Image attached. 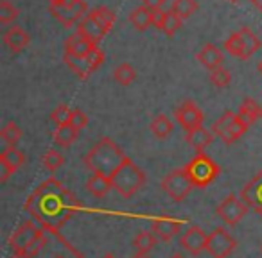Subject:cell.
Listing matches in <instances>:
<instances>
[{"label":"cell","instance_id":"45","mask_svg":"<svg viewBox=\"0 0 262 258\" xmlns=\"http://www.w3.org/2000/svg\"><path fill=\"white\" fill-rule=\"evenodd\" d=\"M257 70L260 72V76H262V61H258V65H257Z\"/></svg>","mask_w":262,"mask_h":258},{"label":"cell","instance_id":"50","mask_svg":"<svg viewBox=\"0 0 262 258\" xmlns=\"http://www.w3.org/2000/svg\"><path fill=\"white\" fill-rule=\"evenodd\" d=\"M104 258H113V256H112V254H106V256H104Z\"/></svg>","mask_w":262,"mask_h":258},{"label":"cell","instance_id":"13","mask_svg":"<svg viewBox=\"0 0 262 258\" xmlns=\"http://www.w3.org/2000/svg\"><path fill=\"white\" fill-rule=\"evenodd\" d=\"M207 239L208 235L198 226H190L182 237H180V246L185 251H189L190 254H200L201 251H205L207 247Z\"/></svg>","mask_w":262,"mask_h":258},{"label":"cell","instance_id":"28","mask_svg":"<svg viewBox=\"0 0 262 258\" xmlns=\"http://www.w3.org/2000/svg\"><path fill=\"white\" fill-rule=\"evenodd\" d=\"M157 239L158 237L155 235L153 231H140L139 235L135 237V240H133V246H135L139 254H147L155 247Z\"/></svg>","mask_w":262,"mask_h":258},{"label":"cell","instance_id":"16","mask_svg":"<svg viewBox=\"0 0 262 258\" xmlns=\"http://www.w3.org/2000/svg\"><path fill=\"white\" fill-rule=\"evenodd\" d=\"M196 58H198V61H200L205 68L210 70V72L215 68H219V66H223V61H225L223 51L219 47H215L214 43H205L203 49L198 52Z\"/></svg>","mask_w":262,"mask_h":258},{"label":"cell","instance_id":"42","mask_svg":"<svg viewBox=\"0 0 262 258\" xmlns=\"http://www.w3.org/2000/svg\"><path fill=\"white\" fill-rule=\"evenodd\" d=\"M11 174H13L11 167H9V165H6L4 161H0V181L6 183V181H8V178H9Z\"/></svg>","mask_w":262,"mask_h":258},{"label":"cell","instance_id":"26","mask_svg":"<svg viewBox=\"0 0 262 258\" xmlns=\"http://www.w3.org/2000/svg\"><path fill=\"white\" fill-rule=\"evenodd\" d=\"M149 129H151V133L157 136V138L164 140L172 133V122H171V119H169L167 115H162V113H160V115H157L153 120H151Z\"/></svg>","mask_w":262,"mask_h":258},{"label":"cell","instance_id":"33","mask_svg":"<svg viewBox=\"0 0 262 258\" xmlns=\"http://www.w3.org/2000/svg\"><path fill=\"white\" fill-rule=\"evenodd\" d=\"M225 51L228 52L230 56H233V58H239L243 59V41H241V34L239 31L237 33H232L228 38L225 40Z\"/></svg>","mask_w":262,"mask_h":258},{"label":"cell","instance_id":"38","mask_svg":"<svg viewBox=\"0 0 262 258\" xmlns=\"http://www.w3.org/2000/svg\"><path fill=\"white\" fill-rule=\"evenodd\" d=\"M84 59H86V63H88V66H90L92 72H95V70L102 65V61H104V52L101 51V47H99V45H94V47H92V51L84 56Z\"/></svg>","mask_w":262,"mask_h":258},{"label":"cell","instance_id":"29","mask_svg":"<svg viewBox=\"0 0 262 258\" xmlns=\"http://www.w3.org/2000/svg\"><path fill=\"white\" fill-rule=\"evenodd\" d=\"M113 79L119 84H122V86H127V84H131L137 79V72H135V68H133V65H129V63H120V65L113 70Z\"/></svg>","mask_w":262,"mask_h":258},{"label":"cell","instance_id":"20","mask_svg":"<svg viewBox=\"0 0 262 258\" xmlns=\"http://www.w3.org/2000/svg\"><path fill=\"white\" fill-rule=\"evenodd\" d=\"M127 20L137 31H146L153 26V9L146 8V6H139L137 9L131 11Z\"/></svg>","mask_w":262,"mask_h":258},{"label":"cell","instance_id":"3","mask_svg":"<svg viewBox=\"0 0 262 258\" xmlns=\"http://www.w3.org/2000/svg\"><path fill=\"white\" fill-rule=\"evenodd\" d=\"M47 242V237L41 228H38L33 221H24L18 228L9 237V247L13 249L15 256L18 258H33L41 251Z\"/></svg>","mask_w":262,"mask_h":258},{"label":"cell","instance_id":"32","mask_svg":"<svg viewBox=\"0 0 262 258\" xmlns=\"http://www.w3.org/2000/svg\"><path fill=\"white\" fill-rule=\"evenodd\" d=\"M0 136H2V140H4V142L8 144L9 147H15L16 144L20 142V138H22V129H20L18 124L8 122L4 127H2Z\"/></svg>","mask_w":262,"mask_h":258},{"label":"cell","instance_id":"46","mask_svg":"<svg viewBox=\"0 0 262 258\" xmlns=\"http://www.w3.org/2000/svg\"><path fill=\"white\" fill-rule=\"evenodd\" d=\"M58 2H59V0H49V4H51V6H56Z\"/></svg>","mask_w":262,"mask_h":258},{"label":"cell","instance_id":"17","mask_svg":"<svg viewBox=\"0 0 262 258\" xmlns=\"http://www.w3.org/2000/svg\"><path fill=\"white\" fill-rule=\"evenodd\" d=\"M92 47H94V43L86 36H83L79 31H74L65 40V54L70 56H81V58H84L92 51Z\"/></svg>","mask_w":262,"mask_h":258},{"label":"cell","instance_id":"25","mask_svg":"<svg viewBox=\"0 0 262 258\" xmlns=\"http://www.w3.org/2000/svg\"><path fill=\"white\" fill-rule=\"evenodd\" d=\"M63 61L67 63L70 70L76 74L79 79H86L88 76L92 74L90 66H88L86 59L81 58V56H70V54H63Z\"/></svg>","mask_w":262,"mask_h":258},{"label":"cell","instance_id":"34","mask_svg":"<svg viewBox=\"0 0 262 258\" xmlns=\"http://www.w3.org/2000/svg\"><path fill=\"white\" fill-rule=\"evenodd\" d=\"M41 163H43L45 169H49L51 172H54V171H58L63 163H65V158H63V154L59 153V151L49 149L47 153L43 154V158H41Z\"/></svg>","mask_w":262,"mask_h":258},{"label":"cell","instance_id":"9","mask_svg":"<svg viewBox=\"0 0 262 258\" xmlns=\"http://www.w3.org/2000/svg\"><path fill=\"white\" fill-rule=\"evenodd\" d=\"M174 119L189 133L192 129H196V127L203 126L205 113L201 111V108L194 101H185L174 109Z\"/></svg>","mask_w":262,"mask_h":258},{"label":"cell","instance_id":"6","mask_svg":"<svg viewBox=\"0 0 262 258\" xmlns=\"http://www.w3.org/2000/svg\"><path fill=\"white\" fill-rule=\"evenodd\" d=\"M246 131H248V126L237 116V113H232V111H225L215 120L214 126H212V133H214L215 136H219L226 146H230V144H233L235 140H239Z\"/></svg>","mask_w":262,"mask_h":258},{"label":"cell","instance_id":"5","mask_svg":"<svg viewBox=\"0 0 262 258\" xmlns=\"http://www.w3.org/2000/svg\"><path fill=\"white\" fill-rule=\"evenodd\" d=\"M183 169L187 171L189 178L192 179L196 189H207L217 178L219 172H221L219 165L212 158H208L205 153H198Z\"/></svg>","mask_w":262,"mask_h":258},{"label":"cell","instance_id":"21","mask_svg":"<svg viewBox=\"0 0 262 258\" xmlns=\"http://www.w3.org/2000/svg\"><path fill=\"white\" fill-rule=\"evenodd\" d=\"M260 115H262V108L251 97L244 99L239 106V111H237V116H239V119L243 120L248 127H250Z\"/></svg>","mask_w":262,"mask_h":258},{"label":"cell","instance_id":"39","mask_svg":"<svg viewBox=\"0 0 262 258\" xmlns=\"http://www.w3.org/2000/svg\"><path fill=\"white\" fill-rule=\"evenodd\" d=\"M51 116L58 126H65V124H70V119H72V109H70L67 104H59L58 108L52 111Z\"/></svg>","mask_w":262,"mask_h":258},{"label":"cell","instance_id":"14","mask_svg":"<svg viewBox=\"0 0 262 258\" xmlns=\"http://www.w3.org/2000/svg\"><path fill=\"white\" fill-rule=\"evenodd\" d=\"M2 41H4V45L13 52V54H18V52H22L24 49L31 43V38L20 26H11L4 31Z\"/></svg>","mask_w":262,"mask_h":258},{"label":"cell","instance_id":"12","mask_svg":"<svg viewBox=\"0 0 262 258\" xmlns=\"http://www.w3.org/2000/svg\"><path fill=\"white\" fill-rule=\"evenodd\" d=\"M241 199L244 204H248V208L262 215V171L244 185V189L241 190Z\"/></svg>","mask_w":262,"mask_h":258},{"label":"cell","instance_id":"49","mask_svg":"<svg viewBox=\"0 0 262 258\" xmlns=\"http://www.w3.org/2000/svg\"><path fill=\"white\" fill-rule=\"evenodd\" d=\"M228 2H233V4H237V2H239V0H228Z\"/></svg>","mask_w":262,"mask_h":258},{"label":"cell","instance_id":"22","mask_svg":"<svg viewBox=\"0 0 262 258\" xmlns=\"http://www.w3.org/2000/svg\"><path fill=\"white\" fill-rule=\"evenodd\" d=\"M239 34H241V41H243V59H250L260 49L262 41L255 36V33L250 27H241Z\"/></svg>","mask_w":262,"mask_h":258},{"label":"cell","instance_id":"43","mask_svg":"<svg viewBox=\"0 0 262 258\" xmlns=\"http://www.w3.org/2000/svg\"><path fill=\"white\" fill-rule=\"evenodd\" d=\"M165 0H142V6H146V8H149V9H160V6L164 4Z\"/></svg>","mask_w":262,"mask_h":258},{"label":"cell","instance_id":"7","mask_svg":"<svg viewBox=\"0 0 262 258\" xmlns=\"http://www.w3.org/2000/svg\"><path fill=\"white\" fill-rule=\"evenodd\" d=\"M162 190L171 197L172 201L180 203L190 194V190L194 189L192 179L189 178L185 169H174L172 172H169L164 179H162Z\"/></svg>","mask_w":262,"mask_h":258},{"label":"cell","instance_id":"19","mask_svg":"<svg viewBox=\"0 0 262 258\" xmlns=\"http://www.w3.org/2000/svg\"><path fill=\"white\" fill-rule=\"evenodd\" d=\"M214 136L215 135L210 131V129H207V127L200 126V127H196V129H192V131L187 133L185 140L190 144V146L194 147V149L198 151V153H203V151L207 149V147L212 144Z\"/></svg>","mask_w":262,"mask_h":258},{"label":"cell","instance_id":"15","mask_svg":"<svg viewBox=\"0 0 262 258\" xmlns=\"http://www.w3.org/2000/svg\"><path fill=\"white\" fill-rule=\"evenodd\" d=\"M153 233L158 237L160 240H172L180 231H182V222L174 221V219H169V217H160V219H153Z\"/></svg>","mask_w":262,"mask_h":258},{"label":"cell","instance_id":"24","mask_svg":"<svg viewBox=\"0 0 262 258\" xmlns=\"http://www.w3.org/2000/svg\"><path fill=\"white\" fill-rule=\"evenodd\" d=\"M86 186L95 197H104L106 194L113 189V183H112V178H108V176L92 174V178L88 179Z\"/></svg>","mask_w":262,"mask_h":258},{"label":"cell","instance_id":"41","mask_svg":"<svg viewBox=\"0 0 262 258\" xmlns=\"http://www.w3.org/2000/svg\"><path fill=\"white\" fill-rule=\"evenodd\" d=\"M165 13H167V11H162V9H155V11H153V27H157V29H162V27H164Z\"/></svg>","mask_w":262,"mask_h":258},{"label":"cell","instance_id":"37","mask_svg":"<svg viewBox=\"0 0 262 258\" xmlns=\"http://www.w3.org/2000/svg\"><path fill=\"white\" fill-rule=\"evenodd\" d=\"M210 83L217 88H226L232 83V74H230L225 66H219V68L210 72Z\"/></svg>","mask_w":262,"mask_h":258},{"label":"cell","instance_id":"2","mask_svg":"<svg viewBox=\"0 0 262 258\" xmlns=\"http://www.w3.org/2000/svg\"><path fill=\"white\" fill-rule=\"evenodd\" d=\"M126 161V154L112 138H101L84 156V167L94 174H102L112 178L120 165Z\"/></svg>","mask_w":262,"mask_h":258},{"label":"cell","instance_id":"4","mask_svg":"<svg viewBox=\"0 0 262 258\" xmlns=\"http://www.w3.org/2000/svg\"><path fill=\"white\" fill-rule=\"evenodd\" d=\"M112 183L113 189L122 197H131L146 185V174L129 158H126V161L120 165L119 171L112 176Z\"/></svg>","mask_w":262,"mask_h":258},{"label":"cell","instance_id":"11","mask_svg":"<svg viewBox=\"0 0 262 258\" xmlns=\"http://www.w3.org/2000/svg\"><path fill=\"white\" fill-rule=\"evenodd\" d=\"M49 9H51L52 16H54V18L65 27H74V26L77 27V24H79L81 20H83L84 16L90 13V11H88V6H86V2H84V0H81L76 8H70V9L59 8V6H49Z\"/></svg>","mask_w":262,"mask_h":258},{"label":"cell","instance_id":"30","mask_svg":"<svg viewBox=\"0 0 262 258\" xmlns=\"http://www.w3.org/2000/svg\"><path fill=\"white\" fill-rule=\"evenodd\" d=\"M0 161H4L6 165H9V167H11V171L15 172L24 165L26 156H24L22 151H18L16 147H8L4 153L0 154Z\"/></svg>","mask_w":262,"mask_h":258},{"label":"cell","instance_id":"31","mask_svg":"<svg viewBox=\"0 0 262 258\" xmlns=\"http://www.w3.org/2000/svg\"><path fill=\"white\" fill-rule=\"evenodd\" d=\"M171 11H174L182 20H187L198 11V2L196 0H174Z\"/></svg>","mask_w":262,"mask_h":258},{"label":"cell","instance_id":"10","mask_svg":"<svg viewBox=\"0 0 262 258\" xmlns=\"http://www.w3.org/2000/svg\"><path fill=\"white\" fill-rule=\"evenodd\" d=\"M215 214L228 226H235L248 214V204H244L243 199H237L235 196H230L221 201V204L215 208Z\"/></svg>","mask_w":262,"mask_h":258},{"label":"cell","instance_id":"52","mask_svg":"<svg viewBox=\"0 0 262 258\" xmlns=\"http://www.w3.org/2000/svg\"><path fill=\"white\" fill-rule=\"evenodd\" d=\"M58 258H63V256H58Z\"/></svg>","mask_w":262,"mask_h":258},{"label":"cell","instance_id":"35","mask_svg":"<svg viewBox=\"0 0 262 258\" xmlns=\"http://www.w3.org/2000/svg\"><path fill=\"white\" fill-rule=\"evenodd\" d=\"M16 18H18V8H15L9 0H2V2H0V24L9 26V24H13Z\"/></svg>","mask_w":262,"mask_h":258},{"label":"cell","instance_id":"36","mask_svg":"<svg viewBox=\"0 0 262 258\" xmlns=\"http://www.w3.org/2000/svg\"><path fill=\"white\" fill-rule=\"evenodd\" d=\"M182 24H183V20L180 18L174 11H167L165 13V22H164L162 31H164L167 36H174V34L178 33L180 27H182Z\"/></svg>","mask_w":262,"mask_h":258},{"label":"cell","instance_id":"8","mask_svg":"<svg viewBox=\"0 0 262 258\" xmlns=\"http://www.w3.org/2000/svg\"><path fill=\"white\" fill-rule=\"evenodd\" d=\"M237 247V240L225 228H215L207 239V251L212 258H226Z\"/></svg>","mask_w":262,"mask_h":258},{"label":"cell","instance_id":"44","mask_svg":"<svg viewBox=\"0 0 262 258\" xmlns=\"http://www.w3.org/2000/svg\"><path fill=\"white\" fill-rule=\"evenodd\" d=\"M251 6H253L255 9H258V11H262V0H250Z\"/></svg>","mask_w":262,"mask_h":258},{"label":"cell","instance_id":"51","mask_svg":"<svg viewBox=\"0 0 262 258\" xmlns=\"http://www.w3.org/2000/svg\"><path fill=\"white\" fill-rule=\"evenodd\" d=\"M260 253H262V246H260Z\"/></svg>","mask_w":262,"mask_h":258},{"label":"cell","instance_id":"23","mask_svg":"<svg viewBox=\"0 0 262 258\" xmlns=\"http://www.w3.org/2000/svg\"><path fill=\"white\" fill-rule=\"evenodd\" d=\"M90 15L94 16V20L99 24V26L104 29V33L108 34L110 31L113 29V26H115V13L112 11V9H108L106 6H97V8L90 9Z\"/></svg>","mask_w":262,"mask_h":258},{"label":"cell","instance_id":"40","mask_svg":"<svg viewBox=\"0 0 262 258\" xmlns=\"http://www.w3.org/2000/svg\"><path fill=\"white\" fill-rule=\"evenodd\" d=\"M70 124L76 127L77 131H81V129H83V127H86V124H88L86 113L81 111V109H72V119H70Z\"/></svg>","mask_w":262,"mask_h":258},{"label":"cell","instance_id":"27","mask_svg":"<svg viewBox=\"0 0 262 258\" xmlns=\"http://www.w3.org/2000/svg\"><path fill=\"white\" fill-rule=\"evenodd\" d=\"M77 135H79V131H77L72 124L58 126V129L54 131V142L58 144L59 147H69L70 144L76 142Z\"/></svg>","mask_w":262,"mask_h":258},{"label":"cell","instance_id":"47","mask_svg":"<svg viewBox=\"0 0 262 258\" xmlns=\"http://www.w3.org/2000/svg\"><path fill=\"white\" fill-rule=\"evenodd\" d=\"M133 258H147V256H146V254H139V253H137V254H135V256H133Z\"/></svg>","mask_w":262,"mask_h":258},{"label":"cell","instance_id":"18","mask_svg":"<svg viewBox=\"0 0 262 258\" xmlns=\"http://www.w3.org/2000/svg\"><path fill=\"white\" fill-rule=\"evenodd\" d=\"M76 31H79V33L83 34V36H86L88 40H90L94 45H99L102 41V38L106 36L104 29H102V27L99 26L97 22H95L94 16H92L90 13H88V15L84 16V18L81 20L79 24H77Z\"/></svg>","mask_w":262,"mask_h":258},{"label":"cell","instance_id":"1","mask_svg":"<svg viewBox=\"0 0 262 258\" xmlns=\"http://www.w3.org/2000/svg\"><path fill=\"white\" fill-rule=\"evenodd\" d=\"M79 210L76 196L67 190L56 178L43 181L24 204V212L38 222L43 231L58 235V231L69 222Z\"/></svg>","mask_w":262,"mask_h":258},{"label":"cell","instance_id":"53","mask_svg":"<svg viewBox=\"0 0 262 258\" xmlns=\"http://www.w3.org/2000/svg\"><path fill=\"white\" fill-rule=\"evenodd\" d=\"M260 119H262V115H260Z\"/></svg>","mask_w":262,"mask_h":258},{"label":"cell","instance_id":"48","mask_svg":"<svg viewBox=\"0 0 262 258\" xmlns=\"http://www.w3.org/2000/svg\"><path fill=\"white\" fill-rule=\"evenodd\" d=\"M171 258H183V256H182V254H172Z\"/></svg>","mask_w":262,"mask_h":258}]
</instances>
